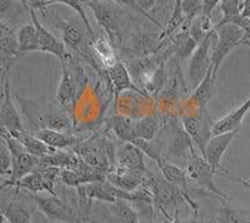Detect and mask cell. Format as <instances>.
Returning <instances> with one entry per match:
<instances>
[{"mask_svg":"<svg viewBox=\"0 0 250 223\" xmlns=\"http://www.w3.org/2000/svg\"><path fill=\"white\" fill-rule=\"evenodd\" d=\"M23 114L28 119L31 129V134H35L42 129H53V131L71 133L73 119L69 111L58 103V100L48 98L39 99H24L15 95Z\"/></svg>","mask_w":250,"mask_h":223,"instance_id":"cell-1","label":"cell"},{"mask_svg":"<svg viewBox=\"0 0 250 223\" xmlns=\"http://www.w3.org/2000/svg\"><path fill=\"white\" fill-rule=\"evenodd\" d=\"M143 186L151 192L156 211L162 212L163 215L170 220L176 221L179 218V209L184 203L189 206L194 216H199V206L195 201L190 196L185 195L178 187L168 182L163 177L162 173L160 176L148 173Z\"/></svg>","mask_w":250,"mask_h":223,"instance_id":"cell-2","label":"cell"},{"mask_svg":"<svg viewBox=\"0 0 250 223\" xmlns=\"http://www.w3.org/2000/svg\"><path fill=\"white\" fill-rule=\"evenodd\" d=\"M83 4L90 9L113 45L122 49L125 39L131 32L129 29L131 17L126 10L111 0H85Z\"/></svg>","mask_w":250,"mask_h":223,"instance_id":"cell-3","label":"cell"},{"mask_svg":"<svg viewBox=\"0 0 250 223\" xmlns=\"http://www.w3.org/2000/svg\"><path fill=\"white\" fill-rule=\"evenodd\" d=\"M55 25L60 30L62 40L69 52L79 60L86 62L98 74H100V77H106L105 70L94 55L91 48V37L80 17L70 20L57 18Z\"/></svg>","mask_w":250,"mask_h":223,"instance_id":"cell-4","label":"cell"},{"mask_svg":"<svg viewBox=\"0 0 250 223\" xmlns=\"http://www.w3.org/2000/svg\"><path fill=\"white\" fill-rule=\"evenodd\" d=\"M60 77L59 86L57 89V100L60 106L65 109L74 108L82 93L88 86V75L80 64L77 57L69 53L65 59L60 60Z\"/></svg>","mask_w":250,"mask_h":223,"instance_id":"cell-5","label":"cell"},{"mask_svg":"<svg viewBox=\"0 0 250 223\" xmlns=\"http://www.w3.org/2000/svg\"><path fill=\"white\" fill-rule=\"evenodd\" d=\"M73 151L86 166L104 175L117 166V148L104 133H97L83 139Z\"/></svg>","mask_w":250,"mask_h":223,"instance_id":"cell-6","label":"cell"},{"mask_svg":"<svg viewBox=\"0 0 250 223\" xmlns=\"http://www.w3.org/2000/svg\"><path fill=\"white\" fill-rule=\"evenodd\" d=\"M1 139L5 140L6 146L10 149L13 158L12 173H10L8 179H4L3 183H1V189H5L6 187H10L15 182L28 176L33 171H35V168L39 166L40 159L35 156L28 153L26 149L23 147V144L20 143L17 138L10 135L8 132L3 131V129H1Z\"/></svg>","mask_w":250,"mask_h":223,"instance_id":"cell-7","label":"cell"},{"mask_svg":"<svg viewBox=\"0 0 250 223\" xmlns=\"http://www.w3.org/2000/svg\"><path fill=\"white\" fill-rule=\"evenodd\" d=\"M216 40L213 49V73L218 77L219 68L225 58L233 52L236 46L242 45L245 39V30L238 24H216Z\"/></svg>","mask_w":250,"mask_h":223,"instance_id":"cell-8","label":"cell"},{"mask_svg":"<svg viewBox=\"0 0 250 223\" xmlns=\"http://www.w3.org/2000/svg\"><path fill=\"white\" fill-rule=\"evenodd\" d=\"M184 169L187 172L189 182L205 189L209 195L219 198L220 201L229 200V196L216 186L215 180H214V177L216 176L215 172L213 171L210 164L208 163L207 159L200 155L199 152H193V155H191L190 159L188 160V163L185 164Z\"/></svg>","mask_w":250,"mask_h":223,"instance_id":"cell-9","label":"cell"},{"mask_svg":"<svg viewBox=\"0 0 250 223\" xmlns=\"http://www.w3.org/2000/svg\"><path fill=\"white\" fill-rule=\"evenodd\" d=\"M182 124L185 133L193 140L196 151L203 156L208 142L214 135V122L211 120L207 108L185 112L182 115Z\"/></svg>","mask_w":250,"mask_h":223,"instance_id":"cell-10","label":"cell"},{"mask_svg":"<svg viewBox=\"0 0 250 223\" xmlns=\"http://www.w3.org/2000/svg\"><path fill=\"white\" fill-rule=\"evenodd\" d=\"M216 40V32L214 29L202 43L198 44L191 54L189 63V84L194 90L203 82L210 69H213V49Z\"/></svg>","mask_w":250,"mask_h":223,"instance_id":"cell-11","label":"cell"},{"mask_svg":"<svg viewBox=\"0 0 250 223\" xmlns=\"http://www.w3.org/2000/svg\"><path fill=\"white\" fill-rule=\"evenodd\" d=\"M30 195L31 198L34 200L38 209L48 220L58 221V222L62 223H84L74 206L66 203L65 201L60 200L58 196H42L33 195V193H30Z\"/></svg>","mask_w":250,"mask_h":223,"instance_id":"cell-12","label":"cell"},{"mask_svg":"<svg viewBox=\"0 0 250 223\" xmlns=\"http://www.w3.org/2000/svg\"><path fill=\"white\" fill-rule=\"evenodd\" d=\"M165 42L163 32L154 33L148 30H131L125 39L123 50L133 53L137 58L158 54L164 49Z\"/></svg>","mask_w":250,"mask_h":223,"instance_id":"cell-13","label":"cell"},{"mask_svg":"<svg viewBox=\"0 0 250 223\" xmlns=\"http://www.w3.org/2000/svg\"><path fill=\"white\" fill-rule=\"evenodd\" d=\"M1 107H0V123L1 129L8 132L9 134L19 139L23 134H25L26 131L24 128V124L21 122L19 112L15 107L14 102L12 99V93H10V75L6 77V79L1 83Z\"/></svg>","mask_w":250,"mask_h":223,"instance_id":"cell-14","label":"cell"},{"mask_svg":"<svg viewBox=\"0 0 250 223\" xmlns=\"http://www.w3.org/2000/svg\"><path fill=\"white\" fill-rule=\"evenodd\" d=\"M239 132H240V129L225 132V133H220V134H214L210 138V140L208 142L203 157L207 159L208 163L210 164L216 176H223V177H228L231 179L230 175L228 173V169L222 167V159L224 157L225 152L233 143V140L238 137Z\"/></svg>","mask_w":250,"mask_h":223,"instance_id":"cell-15","label":"cell"},{"mask_svg":"<svg viewBox=\"0 0 250 223\" xmlns=\"http://www.w3.org/2000/svg\"><path fill=\"white\" fill-rule=\"evenodd\" d=\"M35 209L38 207L30 193L15 188L12 201L6 206H3L1 215L10 223H31Z\"/></svg>","mask_w":250,"mask_h":223,"instance_id":"cell-16","label":"cell"},{"mask_svg":"<svg viewBox=\"0 0 250 223\" xmlns=\"http://www.w3.org/2000/svg\"><path fill=\"white\" fill-rule=\"evenodd\" d=\"M21 57L19 52L18 34L13 32L5 20L0 23V62H1V83L10 75L13 66Z\"/></svg>","mask_w":250,"mask_h":223,"instance_id":"cell-17","label":"cell"},{"mask_svg":"<svg viewBox=\"0 0 250 223\" xmlns=\"http://www.w3.org/2000/svg\"><path fill=\"white\" fill-rule=\"evenodd\" d=\"M105 75L109 82V86H110L111 92L115 94L117 98L125 92H134L144 95V97H149L143 89H140L135 84L130 73H129L128 67L122 60H118L114 66L105 69Z\"/></svg>","mask_w":250,"mask_h":223,"instance_id":"cell-18","label":"cell"},{"mask_svg":"<svg viewBox=\"0 0 250 223\" xmlns=\"http://www.w3.org/2000/svg\"><path fill=\"white\" fill-rule=\"evenodd\" d=\"M30 13L31 22L34 23L35 28L38 30V35H39V42H40V52L42 53H48V54H53L54 57H57L59 60L65 59L66 55L69 54L68 49H66L64 42L60 39H58L53 33H50L48 29L44 25H42L38 19V15L35 13V10L30 9L29 10Z\"/></svg>","mask_w":250,"mask_h":223,"instance_id":"cell-19","label":"cell"},{"mask_svg":"<svg viewBox=\"0 0 250 223\" xmlns=\"http://www.w3.org/2000/svg\"><path fill=\"white\" fill-rule=\"evenodd\" d=\"M148 173L149 172L130 171V169L115 166L109 173H106V180L117 188L126 192H133L137 191L144 184Z\"/></svg>","mask_w":250,"mask_h":223,"instance_id":"cell-20","label":"cell"},{"mask_svg":"<svg viewBox=\"0 0 250 223\" xmlns=\"http://www.w3.org/2000/svg\"><path fill=\"white\" fill-rule=\"evenodd\" d=\"M145 153L133 143H123L117 149V166L138 172H149L144 160Z\"/></svg>","mask_w":250,"mask_h":223,"instance_id":"cell-21","label":"cell"},{"mask_svg":"<svg viewBox=\"0 0 250 223\" xmlns=\"http://www.w3.org/2000/svg\"><path fill=\"white\" fill-rule=\"evenodd\" d=\"M159 168L160 173L165 179L174 184L175 187L184 192L187 196H190V188H189V179H188L187 172L179 164H175L170 160H168L165 157H159L156 160H154Z\"/></svg>","mask_w":250,"mask_h":223,"instance_id":"cell-22","label":"cell"},{"mask_svg":"<svg viewBox=\"0 0 250 223\" xmlns=\"http://www.w3.org/2000/svg\"><path fill=\"white\" fill-rule=\"evenodd\" d=\"M250 112V95L239 107L223 115L220 119L215 120L213 126V134H220L225 132L235 131L242 128L245 117Z\"/></svg>","mask_w":250,"mask_h":223,"instance_id":"cell-23","label":"cell"},{"mask_svg":"<svg viewBox=\"0 0 250 223\" xmlns=\"http://www.w3.org/2000/svg\"><path fill=\"white\" fill-rule=\"evenodd\" d=\"M216 75H214L213 69L209 70L207 77L203 79L202 83L196 87L194 90H191V94L188 100V107L189 111H196V109L207 108L208 103L210 102L214 94V87H215ZM187 111V112H189Z\"/></svg>","mask_w":250,"mask_h":223,"instance_id":"cell-24","label":"cell"},{"mask_svg":"<svg viewBox=\"0 0 250 223\" xmlns=\"http://www.w3.org/2000/svg\"><path fill=\"white\" fill-rule=\"evenodd\" d=\"M35 135L54 149H73L83 140L73 133L53 131V129H42L37 132Z\"/></svg>","mask_w":250,"mask_h":223,"instance_id":"cell-25","label":"cell"},{"mask_svg":"<svg viewBox=\"0 0 250 223\" xmlns=\"http://www.w3.org/2000/svg\"><path fill=\"white\" fill-rule=\"evenodd\" d=\"M91 48H93L94 55L100 63V66L104 68V70L110 68L111 66H114L118 62L115 46L113 45L108 35H95V38L91 40Z\"/></svg>","mask_w":250,"mask_h":223,"instance_id":"cell-26","label":"cell"},{"mask_svg":"<svg viewBox=\"0 0 250 223\" xmlns=\"http://www.w3.org/2000/svg\"><path fill=\"white\" fill-rule=\"evenodd\" d=\"M10 187L23 189V191L33 193V195H40L42 192H46L49 195L58 196L57 191H55V187L51 186L48 180L45 179V177L39 171H37V169L31 172V173H29L24 178H21L20 180H18V182H15Z\"/></svg>","mask_w":250,"mask_h":223,"instance_id":"cell-27","label":"cell"},{"mask_svg":"<svg viewBox=\"0 0 250 223\" xmlns=\"http://www.w3.org/2000/svg\"><path fill=\"white\" fill-rule=\"evenodd\" d=\"M108 128L114 135L125 143H133L137 139L135 133V122L125 114H115L110 117L108 122Z\"/></svg>","mask_w":250,"mask_h":223,"instance_id":"cell-28","label":"cell"},{"mask_svg":"<svg viewBox=\"0 0 250 223\" xmlns=\"http://www.w3.org/2000/svg\"><path fill=\"white\" fill-rule=\"evenodd\" d=\"M29 1V6L30 9L35 10V12H40L44 17H46V9L49 8L50 5H54V4H64V5L69 6L74 10L75 13L78 14V17H80V19L83 20V23L85 24L86 29H88L89 34H90L91 40L95 38V33L93 32V29H91L90 23H89V19L86 17L85 12H84V9H83L82 4L80 3H75V1H71V0H28Z\"/></svg>","mask_w":250,"mask_h":223,"instance_id":"cell-29","label":"cell"},{"mask_svg":"<svg viewBox=\"0 0 250 223\" xmlns=\"http://www.w3.org/2000/svg\"><path fill=\"white\" fill-rule=\"evenodd\" d=\"M163 124L164 122H163V117L160 113H151V114L144 115L135 122L137 138L146 140V142H153L154 138L162 129Z\"/></svg>","mask_w":250,"mask_h":223,"instance_id":"cell-30","label":"cell"},{"mask_svg":"<svg viewBox=\"0 0 250 223\" xmlns=\"http://www.w3.org/2000/svg\"><path fill=\"white\" fill-rule=\"evenodd\" d=\"M18 42H19V52L21 57L29 54V53L40 52L39 35H38V30L33 22L25 24L19 29Z\"/></svg>","mask_w":250,"mask_h":223,"instance_id":"cell-31","label":"cell"},{"mask_svg":"<svg viewBox=\"0 0 250 223\" xmlns=\"http://www.w3.org/2000/svg\"><path fill=\"white\" fill-rule=\"evenodd\" d=\"M216 223H250V212L233 206L229 200H223Z\"/></svg>","mask_w":250,"mask_h":223,"instance_id":"cell-32","label":"cell"},{"mask_svg":"<svg viewBox=\"0 0 250 223\" xmlns=\"http://www.w3.org/2000/svg\"><path fill=\"white\" fill-rule=\"evenodd\" d=\"M111 215L118 223H140L139 215L129 201L118 200L109 204Z\"/></svg>","mask_w":250,"mask_h":223,"instance_id":"cell-33","label":"cell"},{"mask_svg":"<svg viewBox=\"0 0 250 223\" xmlns=\"http://www.w3.org/2000/svg\"><path fill=\"white\" fill-rule=\"evenodd\" d=\"M18 140L23 144V147L26 149L28 153L35 156V157H38L39 159L40 158L45 157V156L51 155L53 152L57 151V149L51 148L48 144L44 143L43 140L40 139V138H38L35 134H31V133H28V132H26L25 134L21 135Z\"/></svg>","mask_w":250,"mask_h":223,"instance_id":"cell-34","label":"cell"},{"mask_svg":"<svg viewBox=\"0 0 250 223\" xmlns=\"http://www.w3.org/2000/svg\"><path fill=\"white\" fill-rule=\"evenodd\" d=\"M214 29H215V25L213 24L211 17L202 14L200 17L195 18L190 23V25L188 26V33L196 43L199 44L213 32Z\"/></svg>","mask_w":250,"mask_h":223,"instance_id":"cell-35","label":"cell"},{"mask_svg":"<svg viewBox=\"0 0 250 223\" xmlns=\"http://www.w3.org/2000/svg\"><path fill=\"white\" fill-rule=\"evenodd\" d=\"M182 14L184 17V24L182 28L188 29L195 18L203 14V0H183Z\"/></svg>","mask_w":250,"mask_h":223,"instance_id":"cell-36","label":"cell"},{"mask_svg":"<svg viewBox=\"0 0 250 223\" xmlns=\"http://www.w3.org/2000/svg\"><path fill=\"white\" fill-rule=\"evenodd\" d=\"M182 1L183 0H175V6H174L173 15H171L170 20H169L165 32H163L164 40L173 37V35L182 28L183 24H184V17H183L182 14Z\"/></svg>","mask_w":250,"mask_h":223,"instance_id":"cell-37","label":"cell"},{"mask_svg":"<svg viewBox=\"0 0 250 223\" xmlns=\"http://www.w3.org/2000/svg\"><path fill=\"white\" fill-rule=\"evenodd\" d=\"M111 1H114V3H117L118 5H120V6H126V8H129V9H130V10H133V12L139 13V14H142L143 17H145L148 20H150L151 23H153L155 26H158V28H159L160 30H162V32H165V29H167V28H165L164 24L160 23L159 20L155 19V18H154L153 15L146 14V13H145L144 10H143V9L140 8V5H139V4H138L137 0H111Z\"/></svg>","mask_w":250,"mask_h":223,"instance_id":"cell-38","label":"cell"},{"mask_svg":"<svg viewBox=\"0 0 250 223\" xmlns=\"http://www.w3.org/2000/svg\"><path fill=\"white\" fill-rule=\"evenodd\" d=\"M12 164H13V158L10 149L6 146L5 140L1 139L0 143V175L5 177V176H10L12 173Z\"/></svg>","mask_w":250,"mask_h":223,"instance_id":"cell-39","label":"cell"},{"mask_svg":"<svg viewBox=\"0 0 250 223\" xmlns=\"http://www.w3.org/2000/svg\"><path fill=\"white\" fill-rule=\"evenodd\" d=\"M174 6H175V0H158L155 9L151 12V15L153 13L158 12L160 14V19L164 20V23H167L168 25L169 20L173 15Z\"/></svg>","mask_w":250,"mask_h":223,"instance_id":"cell-40","label":"cell"},{"mask_svg":"<svg viewBox=\"0 0 250 223\" xmlns=\"http://www.w3.org/2000/svg\"><path fill=\"white\" fill-rule=\"evenodd\" d=\"M222 0H203V14L211 17L216 6H219Z\"/></svg>","mask_w":250,"mask_h":223,"instance_id":"cell-41","label":"cell"},{"mask_svg":"<svg viewBox=\"0 0 250 223\" xmlns=\"http://www.w3.org/2000/svg\"><path fill=\"white\" fill-rule=\"evenodd\" d=\"M17 0H0V12H1V17H5L8 12H10V9L15 5Z\"/></svg>","mask_w":250,"mask_h":223,"instance_id":"cell-42","label":"cell"},{"mask_svg":"<svg viewBox=\"0 0 250 223\" xmlns=\"http://www.w3.org/2000/svg\"><path fill=\"white\" fill-rule=\"evenodd\" d=\"M175 223H208L207 221L203 220V218H200L199 216H191L190 218H188V220H180V218H178L176 221H174Z\"/></svg>","mask_w":250,"mask_h":223,"instance_id":"cell-43","label":"cell"},{"mask_svg":"<svg viewBox=\"0 0 250 223\" xmlns=\"http://www.w3.org/2000/svg\"><path fill=\"white\" fill-rule=\"evenodd\" d=\"M242 18H244V19H250V0H243Z\"/></svg>","mask_w":250,"mask_h":223,"instance_id":"cell-44","label":"cell"},{"mask_svg":"<svg viewBox=\"0 0 250 223\" xmlns=\"http://www.w3.org/2000/svg\"><path fill=\"white\" fill-rule=\"evenodd\" d=\"M231 179L236 180V182H239V184H242V186L244 187V188L249 189V191H250V180L244 179V178H234V177H231Z\"/></svg>","mask_w":250,"mask_h":223,"instance_id":"cell-45","label":"cell"},{"mask_svg":"<svg viewBox=\"0 0 250 223\" xmlns=\"http://www.w3.org/2000/svg\"><path fill=\"white\" fill-rule=\"evenodd\" d=\"M250 38V19H249V24H248V26H247V29H245V39H244V42L247 39H249ZM244 44V43H243Z\"/></svg>","mask_w":250,"mask_h":223,"instance_id":"cell-46","label":"cell"},{"mask_svg":"<svg viewBox=\"0 0 250 223\" xmlns=\"http://www.w3.org/2000/svg\"><path fill=\"white\" fill-rule=\"evenodd\" d=\"M18 1H20V3H21V5L24 6V8L26 9V10H30V6H29V1L28 0H18Z\"/></svg>","mask_w":250,"mask_h":223,"instance_id":"cell-47","label":"cell"},{"mask_svg":"<svg viewBox=\"0 0 250 223\" xmlns=\"http://www.w3.org/2000/svg\"><path fill=\"white\" fill-rule=\"evenodd\" d=\"M0 223H10V222H9V221L6 220V218L4 217L3 215H1V222H0Z\"/></svg>","mask_w":250,"mask_h":223,"instance_id":"cell-48","label":"cell"},{"mask_svg":"<svg viewBox=\"0 0 250 223\" xmlns=\"http://www.w3.org/2000/svg\"><path fill=\"white\" fill-rule=\"evenodd\" d=\"M244 45H247L248 48H250V38H249V39L245 40V42H244Z\"/></svg>","mask_w":250,"mask_h":223,"instance_id":"cell-49","label":"cell"},{"mask_svg":"<svg viewBox=\"0 0 250 223\" xmlns=\"http://www.w3.org/2000/svg\"><path fill=\"white\" fill-rule=\"evenodd\" d=\"M71 1H75V3L83 4V3H84V1H85V0H71Z\"/></svg>","mask_w":250,"mask_h":223,"instance_id":"cell-50","label":"cell"}]
</instances>
